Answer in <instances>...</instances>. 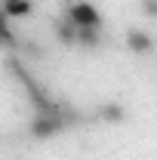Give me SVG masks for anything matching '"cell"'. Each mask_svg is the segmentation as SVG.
<instances>
[{"instance_id": "obj_1", "label": "cell", "mask_w": 157, "mask_h": 160, "mask_svg": "<svg viewBox=\"0 0 157 160\" xmlns=\"http://www.w3.org/2000/svg\"><path fill=\"white\" fill-rule=\"evenodd\" d=\"M65 19L71 22L74 28H102V12H99L96 3H89V0H74L68 6Z\"/></svg>"}, {"instance_id": "obj_2", "label": "cell", "mask_w": 157, "mask_h": 160, "mask_svg": "<svg viewBox=\"0 0 157 160\" xmlns=\"http://www.w3.org/2000/svg\"><path fill=\"white\" fill-rule=\"evenodd\" d=\"M62 129H65V120L56 114V111H40L37 117L31 120V136L34 139H53V136H59Z\"/></svg>"}, {"instance_id": "obj_3", "label": "cell", "mask_w": 157, "mask_h": 160, "mask_svg": "<svg viewBox=\"0 0 157 160\" xmlns=\"http://www.w3.org/2000/svg\"><path fill=\"white\" fill-rule=\"evenodd\" d=\"M0 12H3L6 19H25V16L34 12V0H3Z\"/></svg>"}, {"instance_id": "obj_4", "label": "cell", "mask_w": 157, "mask_h": 160, "mask_svg": "<svg viewBox=\"0 0 157 160\" xmlns=\"http://www.w3.org/2000/svg\"><path fill=\"white\" fill-rule=\"evenodd\" d=\"M126 46H129L136 56H148L154 43H151V37H148V31H139V28H136V31L126 34Z\"/></svg>"}, {"instance_id": "obj_5", "label": "cell", "mask_w": 157, "mask_h": 160, "mask_svg": "<svg viewBox=\"0 0 157 160\" xmlns=\"http://www.w3.org/2000/svg\"><path fill=\"white\" fill-rule=\"evenodd\" d=\"M102 34H99V28H77V46L83 49H96Z\"/></svg>"}, {"instance_id": "obj_6", "label": "cell", "mask_w": 157, "mask_h": 160, "mask_svg": "<svg viewBox=\"0 0 157 160\" xmlns=\"http://www.w3.org/2000/svg\"><path fill=\"white\" fill-rule=\"evenodd\" d=\"M56 37H59L62 43H68V46H74V43H77V28L68 19H62L59 25H56Z\"/></svg>"}, {"instance_id": "obj_7", "label": "cell", "mask_w": 157, "mask_h": 160, "mask_svg": "<svg viewBox=\"0 0 157 160\" xmlns=\"http://www.w3.org/2000/svg\"><path fill=\"white\" fill-rule=\"evenodd\" d=\"M3 43H13V34H9V19L0 12V46Z\"/></svg>"}, {"instance_id": "obj_8", "label": "cell", "mask_w": 157, "mask_h": 160, "mask_svg": "<svg viewBox=\"0 0 157 160\" xmlns=\"http://www.w3.org/2000/svg\"><path fill=\"white\" fill-rule=\"evenodd\" d=\"M142 9H145L148 19H154V16H157V0H142Z\"/></svg>"}, {"instance_id": "obj_9", "label": "cell", "mask_w": 157, "mask_h": 160, "mask_svg": "<svg viewBox=\"0 0 157 160\" xmlns=\"http://www.w3.org/2000/svg\"><path fill=\"white\" fill-rule=\"evenodd\" d=\"M102 117H105V120H120V117H123V111L114 105V108H105V111H102Z\"/></svg>"}]
</instances>
